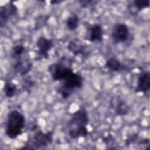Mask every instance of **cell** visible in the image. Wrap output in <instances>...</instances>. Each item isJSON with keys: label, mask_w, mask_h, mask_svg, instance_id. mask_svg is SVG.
Masks as SVG:
<instances>
[{"label": "cell", "mask_w": 150, "mask_h": 150, "mask_svg": "<svg viewBox=\"0 0 150 150\" xmlns=\"http://www.w3.org/2000/svg\"><path fill=\"white\" fill-rule=\"evenodd\" d=\"M89 122L88 112L81 107L73 112L68 124V134L71 139L86 137L88 134L87 126Z\"/></svg>", "instance_id": "1"}, {"label": "cell", "mask_w": 150, "mask_h": 150, "mask_svg": "<svg viewBox=\"0 0 150 150\" xmlns=\"http://www.w3.org/2000/svg\"><path fill=\"white\" fill-rule=\"evenodd\" d=\"M26 120L23 114L17 110H11L7 115L5 134L6 136L14 139L23 134L25 127Z\"/></svg>", "instance_id": "2"}, {"label": "cell", "mask_w": 150, "mask_h": 150, "mask_svg": "<svg viewBox=\"0 0 150 150\" xmlns=\"http://www.w3.org/2000/svg\"><path fill=\"white\" fill-rule=\"evenodd\" d=\"M83 81V77L80 74L73 71L62 81V83L57 88L56 91L62 98L67 99L73 94L75 90L82 87Z\"/></svg>", "instance_id": "3"}, {"label": "cell", "mask_w": 150, "mask_h": 150, "mask_svg": "<svg viewBox=\"0 0 150 150\" xmlns=\"http://www.w3.org/2000/svg\"><path fill=\"white\" fill-rule=\"evenodd\" d=\"M71 61L63 57L57 63H53L48 67V72L52 79L56 81H62L73 71Z\"/></svg>", "instance_id": "4"}, {"label": "cell", "mask_w": 150, "mask_h": 150, "mask_svg": "<svg viewBox=\"0 0 150 150\" xmlns=\"http://www.w3.org/2000/svg\"><path fill=\"white\" fill-rule=\"evenodd\" d=\"M53 132L52 131L44 132L38 130L34 134L31 145L32 149H40L49 145L53 141Z\"/></svg>", "instance_id": "5"}, {"label": "cell", "mask_w": 150, "mask_h": 150, "mask_svg": "<svg viewBox=\"0 0 150 150\" xmlns=\"http://www.w3.org/2000/svg\"><path fill=\"white\" fill-rule=\"evenodd\" d=\"M111 34L114 43H122L127 41L129 38V29L127 25L119 23L113 26Z\"/></svg>", "instance_id": "6"}, {"label": "cell", "mask_w": 150, "mask_h": 150, "mask_svg": "<svg viewBox=\"0 0 150 150\" xmlns=\"http://www.w3.org/2000/svg\"><path fill=\"white\" fill-rule=\"evenodd\" d=\"M18 13V9L13 1H9L0 8V26L4 27L9 21Z\"/></svg>", "instance_id": "7"}, {"label": "cell", "mask_w": 150, "mask_h": 150, "mask_svg": "<svg viewBox=\"0 0 150 150\" xmlns=\"http://www.w3.org/2000/svg\"><path fill=\"white\" fill-rule=\"evenodd\" d=\"M36 46L38 49L37 53L39 59L48 60L49 58V52L53 46V41L52 39L40 36L37 40Z\"/></svg>", "instance_id": "8"}, {"label": "cell", "mask_w": 150, "mask_h": 150, "mask_svg": "<svg viewBox=\"0 0 150 150\" xmlns=\"http://www.w3.org/2000/svg\"><path fill=\"white\" fill-rule=\"evenodd\" d=\"M103 29L100 24H93L87 28L86 39L91 43H101L103 40Z\"/></svg>", "instance_id": "9"}, {"label": "cell", "mask_w": 150, "mask_h": 150, "mask_svg": "<svg viewBox=\"0 0 150 150\" xmlns=\"http://www.w3.org/2000/svg\"><path fill=\"white\" fill-rule=\"evenodd\" d=\"M150 89V73L149 71H142L138 77L135 93L146 94Z\"/></svg>", "instance_id": "10"}, {"label": "cell", "mask_w": 150, "mask_h": 150, "mask_svg": "<svg viewBox=\"0 0 150 150\" xmlns=\"http://www.w3.org/2000/svg\"><path fill=\"white\" fill-rule=\"evenodd\" d=\"M110 104L117 115L124 116L129 113V108L128 105L124 100L117 97L113 98H112Z\"/></svg>", "instance_id": "11"}, {"label": "cell", "mask_w": 150, "mask_h": 150, "mask_svg": "<svg viewBox=\"0 0 150 150\" xmlns=\"http://www.w3.org/2000/svg\"><path fill=\"white\" fill-rule=\"evenodd\" d=\"M67 49L74 56L84 54L86 48L84 44L78 38L71 39L67 44Z\"/></svg>", "instance_id": "12"}, {"label": "cell", "mask_w": 150, "mask_h": 150, "mask_svg": "<svg viewBox=\"0 0 150 150\" xmlns=\"http://www.w3.org/2000/svg\"><path fill=\"white\" fill-rule=\"evenodd\" d=\"M105 67L112 72L120 73L128 70V67L123 64L115 57H111L105 61Z\"/></svg>", "instance_id": "13"}, {"label": "cell", "mask_w": 150, "mask_h": 150, "mask_svg": "<svg viewBox=\"0 0 150 150\" xmlns=\"http://www.w3.org/2000/svg\"><path fill=\"white\" fill-rule=\"evenodd\" d=\"M149 5V0H134L128 4L127 8L131 15H137L140 11L148 8Z\"/></svg>", "instance_id": "14"}, {"label": "cell", "mask_w": 150, "mask_h": 150, "mask_svg": "<svg viewBox=\"0 0 150 150\" xmlns=\"http://www.w3.org/2000/svg\"><path fill=\"white\" fill-rule=\"evenodd\" d=\"M32 63L28 61L19 60L14 64L13 69L15 71L21 76L27 75L32 69Z\"/></svg>", "instance_id": "15"}, {"label": "cell", "mask_w": 150, "mask_h": 150, "mask_svg": "<svg viewBox=\"0 0 150 150\" xmlns=\"http://www.w3.org/2000/svg\"><path fill=\"white\" fill-rule=\"evenodd\" d=\"M80 18L76 13H71L70 15L66 21V25L67 29L70 31L76 30L79 25Z\"/></svg>", "instance_id": "16"}, {"label": "cell", "mask_w": 150, "mask_h": 150, "mask_svg": "<svg viewBox=\"0 0 150 150\" xmlns=\"http://www.w3.org/2000/svg\"><path fill=\"white\" fill-rule=\"evenodd\" d=\"M18 87L15 83L8 81L5 83L3 87V91L5 96L9 98L13 97L17 91Z\"/></svg>", "instance_id": "17"}, {"label": "cell", "mask_w": 150, "mask_h": 150, "mask_svg": "<svg viewBox=\"0 0 150 150\" xmlns=\"http://www.w3.org/2000/svg\"><path fill=\"white\" fill-rule=\"evenodd\" d=\"M49 16L47 15H41L36 17L35 21L34 30H38L45 27L48 22Z\"/></svg>", "instance_id": "18"}, {"label": "cell", "mask_w": 150, "mask_h": 150, "mask_svg": "<svg viewBox=\"0 0 150 150\" xmlns=\"http://www.w3.org/2000/svg\"><path fill=\"white\" fill-rule=\"evenodd\" d=\"M25 51V47L22 45H17L13 46L11 50V56L17 61L21 60V59Z\"/></svg>", "instance_id": "19"}, {"label": "cell", "mask_w": 150, "mask_h": 150, "mask_svg": "<svg viewBox=\"0 0 150 150\" xmlns=\"http://www.w3.org/2000/svg\"><path fill=\"white\" fill-rule=\"evenodd\" d=\"M35 86L34 81L32 80L29 78H27L25 79L23 83V88L27 92H29L31 88Z\"/></svg>", "instance_id": "20"}, {"label": "cell", "mask_w": 150, "mask_h": 150, "mask_svg": "<svg viewBox=\"0 0 150 150\" xmlns=\"http://www.w3.org/2000/svg\"><path fill=\"white\" fill-rule=\"evenodd\" d=\"M103 142L107 145V146H112L114 145L115 142V139L113 135L111 134H108L105 137H103L102 138Z\"/></svg>", "instance_id": "21"}, {"label": "cell", "mask_w": 150, "mask_h": 150, "mask_svg": "<svg viewBox=\"0 0 150 150\" xmlns=\"http://www.w3.org/2000/svg\"><path fill=\"white\" fill-rule=\"evenodd\" d=\"M138 135L137 134H133L129 136L125 140V145L129 146L131 144H134L138 140Z\"/></svg>", "instance_id": "22"}, {"label": "cell", "mask_w": 150, "mask_h": 150, "mask_svg": "<svg viewBox=\"0 0 150 150\" xmlns=\"http://www.w3.org/2000/svg\"><path fill=\"white\" fill-rule=\"evenodd\" d=\"M78 2L80 4V6L82 8H86L90 6H92L93 4L94 5V3L97 2L92 1H79Z\"/></svg>", "instance_id": "23"}, {"label": "cell", "mask_w": 150, "mask_h": 150, "mask_svg": "<svg viewBox=\"0 0 150 150\" xmlns=\"http://www.w3.org/2000/svg\"><path fill=\"white\" fill-rule=\"evenodd\" d=\"M63 1H60V0H53V1H50V4L52 5H59L60 4H62V2H63Z\"/></svg>", "instance_id": "24"}]
</instances>
